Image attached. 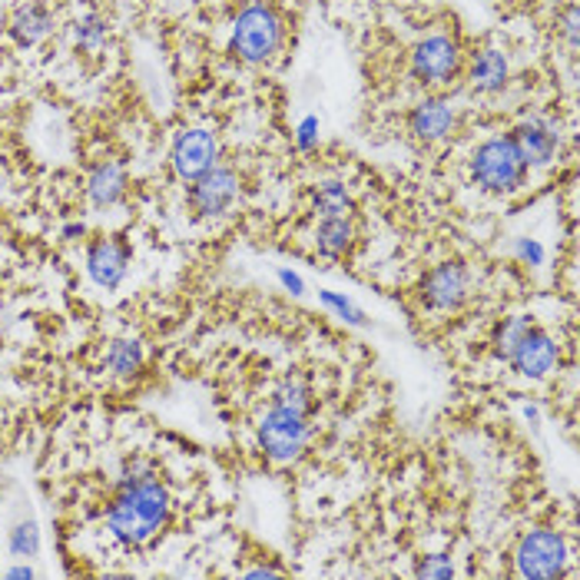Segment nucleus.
<instances>
[{
	"label": "nucleus",
	"mask_w": 580,
	"mask_h": 580,
	"mask_svg": "<svg viewBox=\"0 0 580 580\" xmlns=\"http://www.w3.org/2000/svg\"><path fill=\"white\" fill-rule=\"evenodd\" d=\"M312 209L318 219H332V216H352V196L345 189V183L325 179L315 186L312 193Z\"/></svg>",
	"instance_id": "aec40b11"
},
{
	"label": "nucleus",
	"mask_w": 580,
	"mask_h": 580,
	"mask_svg": "<svg viewBox=\"0 0 580 580\" xmlns=\"http://www.w3.org/2000/svg\"><path fill=\"white\" fill-rule=\"evenodd\" d=\"M528 328H531L528 318H504V322L498 325V332H494V355L508 362V355L514 352V345L521 342V335H524Z\"/></svg>",
	"instance_id": "5701e85b"
},
{
	"label": "nucleus",
	"mask_w": 580,
	"mask_h": 580,
	"mask_svg": "<svg viewBox=\"0 0 580 580\" xmlns=\"http://www.w3.org/2000/svg\"><path fill=\"white\" fill-rule=\"evenodd\" d=\"M419 574L422 578H451V564H441V558H435V564H422Z\"/></svg>",
	"instance_id": "a878e982"
},
{
	"label": "nucleus",
	"mask_w": 580,
	"mask_h": 580,
	"mask_svg": "<svg viewBox=\"0 0 580 580\" xmlns=\"http://www.w3.org/2000/svg\"><path fill=\"white\" fill-rule=\"evenodd\" d=\"M514 561H518V574L521 578H561L564 574V564H568V544H564V538L558 531L538 528V531H531V534L521 538Z\"/></svg>",
	"instance_id": "20e7f679"
},
{
	"label": "nucleus",
	"mask_w": 580,
	"mask_h": 580,
	"mask_svg": "<svg viewBox=\"0 0 580 580\" xmlns=\"http://www.w3.org/2000/svg\"><path fill=\"white\" fill-rule=\"evenodd\" d=\"M127 169L117 159H100L87 176V199L94 209H114L127 196Z\"/></svg>",
	"instance_id": "dca6fc26"
},
{
	"label": "nucleus",
	"mask_w": 580,
	"mask_h": 580,
	"mask_svg": "<svg viewBox=\"0 0 580 580\" xmlns=\"http://www.w3.org/2000/svg\"><path fill=\"white\" fill-rule=\"evenodd\" d=\"M60 236H63L67 243H77V239H83V236H87V226H83V223H67Z\"/></svg>",
	"instance_id": "bb28decb"
},
{
	"label": "nucleus",
	"mask_w": 580,
	"mask_h": 580,
	"mask_svg": "<svg viewBox=\"0 0 580 580\" xmlns=\"http://www.w3.org/2000/svg\"><path fill=\"white\" fill-rule=\"evenodd\" d=\"M283 43V20L273 7L253 3L236 17L233 27V50L246 63H266Z\"/></svg>",
	"instance_id": "7ed1b4c3"
},
{
	"label": "nucleus",
	"mask_w": 580,
	"mask_h": 580,
	"mask_svg": "<svg viewBox=\"0 0 580 580\" xmlns=\"http://www.w3.org/2000/svg\"><path fill=\"white\" fill-rule=\"evenodd\" d=\"M315 140H318V120L308 117V120H302V127H298V146H302V149H312Z\"/></svg>",
	"instance_id": "393cba45"
},
{
	"label": "nucleus",
	"mask_w": 580,
	"mask_h": 580,
	"mask_svg": "<svg viewBox=\"0 0 580 580\" xmlns=\"http://www.w3.org/2000/svg\"><path fill=\"white\" fill-rule=\"evenodd\" d=\"M259 448L266 451V458L286 464L302 458V451L308 448V422L305 415H295L289 409L276 405L266 412V419L259 422Z\"/></svg>",
	"instance_id": "39448f33"
},
{
	"label": "nucleus",
	"mask_w": 580,
	"mask_h": 580,
	"mask_svg": "<svg viewBox=\"0 0 580 580\" xmlns=\"http://www.w3.org/2000/svg\"><path fill=\"white\" fill-rule=\"evenodd\" d=\"M146 348L140 338H117L110 342L107 355H104V368L114 375V379H134L144 372Z\"/></svg>",
	"instance_id": "a211bd4d"
},
{
	"label": "nucleus",
	"mask_w": 580,
	"mask_h": 580,
	"mask_svg": "<svg viewBox=\"0 0 580 580\" xmlns=\"http://www.w3.org/2000/svg\"><path fill=\"white\" fill-rule=\"evenodd\" d=\"M511 140L518 146L521 159L528 163V169L551 166L561 149V127L551 117H528L514 127Z\"/></svg>",
	"instance_id": "9d476101"
},
{
	"label": "nucleus",
	"mask_w": 580,
	"mask_h": 580,
	"mask_svg": "<svg viewBox=\"0 0 580 580\" xmlns=\"http://www.w3.org/2000/svg\"><path fill=\"white\" fill-rule=\"evenodd\" d=\"M471 176L484 193L508 196L518 193L528 183V163L521 159L511 137H491L474 149L471 156Z\"/></svg>",
	"instance_id": "f03ea898"
},
{
	"label": "nucleus",
	"mask_w": 580,
	"mask_h": 580,
	"mask_svg": "<svg viewBox=\"0 0 580 580\" xmlns=\"http://www.w3.org/2000/svg\"><path fill=\"white\" fill-rule=\"evenodd\" d=\"M276 405H283V409H289L295 415H305V419H308V412L315 409L312 385H308L302 375H289V379L279 385V392H276Z\"/></svg>",
	"instance_id": "412c9836"
},
{
	"label": "nucleus",
	"mask_w": 580,
	"mask_h": 580,
	"mask_svg": "<svg viewBox=\"0 0 580 580\" xmlns=\"http://www.w3.org/2000/svg\"><path fill=\"white\" fill-rule=\"evenodd\" d=\"M322 302L328 305V308H335L342 318H348V322H355V325H362L365 322V315L352 305V302H345V298H338L335 292H322Z\"/></svg>",
	"instance_id": "b1692460"
},
{
	"label": "nucleus",
	"mask_w": 580,
	"mask_h": 580,
	"mask_svg": "<svg viewBox=\"0 0 580 580\" xmlns=\"http://www.w3.org/2000/svg\"><path fill=\"white\" fill-rule=\"evenodd\" d=\"M173 518V498L166 484L156 478V464L149 458H134L117 484L114 501L107 504V531L124 548H146L159 538V531Z\"/></svg>",
	"instance_id": "f257e3e1"
},
{
	"label": "nucleus",
	"mask_w": 580,
	"mask_h": 580,
	"mask_svg": "<svg viewBox=\"0 0 580 580\" xmlns=\"http://www.w3.org/2000/svg\"><path fill=\"white\" fill-rule=\"evenodd\" d=\"M471 292L468 269L461 263H444L432 269L422 283V305L429 312H458Z\"/></svg>",
	"instance_id": "9b49d317"
},
{
	"label": "nucleus",
	"mask_w": 580,
	"mask_h": 580,
	"mask_svg": "<svg viewBox=\"0 0 580 580\" xmlns=\"http://www.w3.org/2000/svg\"><path fill=\"white\" fill-rule=\"evenodd\" d=\"M461 47L448 37V33H432L425 37L415 53H412V73L415 80H422L425 87H444L461 73Z\"/></svg>",
	"instance_id": "0eeeda50"
},
{
	"label": "nucleus",
	"mask_w": 580,
	"mask_h": 580,
	"mask_svg": "<svg viewBox=\"0 0 580 580\" xmlns=\"http://www.w3.org/2000/svg\"><path fill=\"white\" fill-rule=\"evenodd\" d=\"M7 548H10V554L20 558V561L37 558V551H40V528H37V521H20V524H13V531H10V538H7Z\"/></svg>",
	"instance_id": "4be33fe9"
},
{
	"label": "nucleus",
	"mask_w": 580,
	"mask_h": 580,
	"mask_svg": "<svg viewBox=\"0 0 580 580\" xmlns=\"http://www.w3.org/2000/svg\"><path fill=\"white\" fill-rule=\"evenodd\" d=\"M130 269V246L117 236H97L87 246V273L100 289L114 292L124 286Z\"/></svg>",
	"instance_id": "1a4fd4ad"
},
{
	"label": "nucleus",
	"mask_w": 580,
	"mask_h": 580,
	"mask_svg": "<svg viewBox=\"0 0 580 580\" xmlns=\"http://www.w3.org/2000/svg\"><path fill=\"white\" fill-rule=\"evenodd\" d=\"M511 80V63L508 57L498 50V47H481L474 57H471V67H468V87L481 97H494L508 87Z\"/></svg>",
	"instance_id": "2eb2a0df"
},
{
	"label": "nucleus",
	"mask_w": 580,
	"mask_h": 580,
	"mask_svg": "<svg viewBox=\"0 0 580 580\" xmlns=\"http://www.w3.org/2000/svg\"><path fill=\"white\" fill-rule=\"evenodd\" d=\"M458 130V110L444 97H429L409 114V134L425 146L448 140Z\"/></svg>",
	"instance_id": "4468645a"
},
{
	"label": "nucleus",
	"mask_w": 580,
	"mask_h": 580,
	"mask_svg": "<svg viewBox=\"0 0 580 580\" xmlns=\"http://www.w3.org/2000/svg\"><path fill=\"white\" fill-rule=\"evenodd\" d=\"M169 159H173L176 176L186 179V183H193V179H199L203 173H209L219 163V144H216V137L209 130L193 127V130H183L173 140Z\"/></svg>",
	"instance_id": "6e6552de"
},
{
	"label": "nucleus",
	"mask_w": 580,
	"mask_h": 580,
	"mask_svg": "<svg viewBox=\"0 0 580 580\" xmlns=\"http://www.w3.org/2000/svg\"><path fill=\"white\" fill-rule=\"evenodd\" d=\"M355 243V226L348 216H332V219H318L315 229V246L325 259H345L348 249Z\"/></svg>",
	"instance_id": "f3484780"
},
{
	"label": "nucleus",
	"mask_w": 580,
	"mask_h": 580,
	"mask_svg": "<svg viewBox=\"0 0 580 580\" xmlns=\"http://www.w3.org/2000/svg\"><path fill=\"white\" fill-rule=\"evenodd\" d=\"M239 199V176L229 166H213L189 186V209L196 219H216L229 213Z\"/></svg>",
	"instance_id": "423d86ee"
},
{
	"label": "nucleus",
	"mask_w": 580,
	"mask_h": 580,
	"mask_svg": "<svg viewBox=\"0 0 580 580\" xmlns=\"http://www.w3.org/2000/svg\"><path fill=\"white\" fill-rule=\"evenodd\" d=\"M279 279H283V286H286L292 295H302V292H305L302 279H298V276H292V273H279Z\"/></svg>",
	"instance_id": "cd10ccee"
},
{
	"label": "nucleus",
	"mask_w": 580,
	"mask_h": 580,
	"mask_svg": "<svg viewBox=\"0 0 580 580\" xmlns=\"http://www.w3.org/2000/svg\"><path fill=\"white\" fill-rule=\"evenodd\" d=\"M53 23H57L53 10L43 0H20V3L10 7L3 27H7V37L17 47H37L53 33Z\"/></svg>",
	"instance_id": "ddd939ff"
},
{
	"label": "nucleus",
	"mask_w": 580,
	"mask_h": 580,
	"mask_svg": "<svg viewBox=\"0 0 580 580\" xmlns=\"http://www.w3.org/2000/svg\"><path fill=\"white\" fill-rule=\"evenodd\" d=\"M33 574H37V571H33L30 564H20V568H10L3 578H33Z\"/></svg>",
	"instance_id": "c85d7f7f"
},
{
	"label": "nucleus",
	"mask_w": 580,
	"mask_h": 580,
	"mask_svg": "<svg viewBox=\"0 0 580 580\" xmlns=\"http://www.w3.org/2000/svg\"><path fill=\"white\" fill-rule=\"evenodd\" d=\"M107 40H110V23L100 13H87V17H80L73 23V47H77V53L100 57Z\"/></svg>",
	"instance_id": "6ab92c4d"
},
{
	"label": "nucleus",
	"mask_w": 580,
	"mask_h": 580,
	"mask_svg": "<svg viewBox=\"0 0 580 580\" xmlns=\"http://www.w3.org/2000/svg\"><path fill=\"white\" fill-rule=\"evenodd\" d=\"M558 342L544 332V328H528L521 335V342L514 345V352L508 355V365L528 379H544L554 365H558Z\"/></svg>",
	"instance_id": "f8f14e48"
}]
</instances>
